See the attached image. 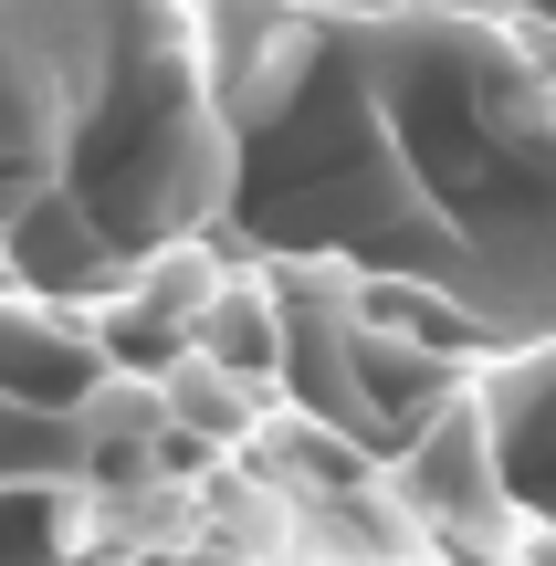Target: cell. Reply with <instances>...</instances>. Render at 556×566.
Here are the masks:
<instances>
[{"label":"cell","instance_id":"10","mask_svg":"<svg viewBox=\"0 0 556 566\" xmlns=\"http://www.w3.org/2000/svg\"><path fill=\"white\" fill-rule=\"evenodd\" d=\"M536 21H556V0H536Z\"/></svg>","mask_w":556,"mask_h":566},{"label":"cell","instance_id":"1","mask_svg":"<svg viewBox=\"0 0 556 566\" xmlns=\"http://www.w3.org/2000/svg\"><path fill=\"white\" fill-rule=\"evenodd\" d=\"M231 137L221 252H326L452 304L483 357L556 336V42L473 0H200Z\"/></svg>","mask_w":556,"mask_h":566},{"label":"cell","instance_id":"9","mask_svg":"<svg viewBox=\"0 0 556 566\" xmlns=\"http://www.w3.org/2000/svg\"><path fill=\"white\" fill-rule=\"evenodd\" d=\"M525 21H536V11H525ZM536 32H546V42H556V21H536Z\"/></svg>","mask_w":556,"mask_h":566},{"label":"cell","instance_id":"6","mask_svg":"<svg viewBox=\"0 0 556 566\" xmlns=\"http://www.w3.org/2000/svg\"><path fill=\"white\" fill-rule=\"evenodd\" d=\"M158 399H168V430H179L200 462L252 451V430L273 420V388H263V378H231V367H210V357H179V367L158 378Z\"/></svg>","mask_w":556,"mask_h":566},{"label":"cell","instance_id":"2","mask_svg":"<svg viewBox=\"0 0 556 566\" xmlns=\"http://www.w3.org/2000/svg\"><path fill=\"white\" fill-rule=\"evenodd\" d=\"M231 137L200 0H0V294L105 304L221 242Z\"/></svg>","mask_w":556,"mask_h":566},{"label":"cell","instance_id":"7","mask_svg":"<svg viewBox=\"0 0 556 566\" xmlns=\"http://www.w3.org/2000/svg\"><path fill=\"white\" fill-rule=\"evenodd\" d=\"M95 483V441L63 399H21L0 388V493H74Z\"/></svg>","mask_w":556,"mask_h":566},{"label":"cell","instance_id":"5","mask_svg":"<svg viewBox=\"0 0 556 566\" xmlns=\"http://www.w3.org/2000/svg\"><path fill=\"white\" fill-rule=\"evenodd\" d=\"M189 357H210V367H231V378H284V304H273V283L263 263H231L221 273V294L189 315Z\"/></svg>","mask_w":556,"mask_h":566},{"label":"cell","instance_id":"4","mask_svg":"<svg viewBox=\"0 0 556 566\" xmlns=\"http://www.w3.org/2000/svg\"><path fill=\"white\" fill-rule=\"evenodd\" d=\"M473 399H483L494 472H504V493H515V514L536 535H556V336L515 346V357H483Z\"/></svg>","mask_w":556,"mask_h":566},{"label":"cell","instance_id":"8","mask_svg":"<svg viewBox=\"0 0 556 566\" xmlns=\"http://www.w3.org/2000/svg\"><path fill=\"white\" fill-rule=\"evenodd\" d=\"M473 11H536V0H473Z\"/></svg>","mask_w":556,"mask_h":566},{"label":"cell","instance_id":"3","mask_svg":"<svg viewBox=\"0 0 556 566\" xmlns=\"http://www.w3.org/2000/svg\"><path fill=\"white\" fill-rule=\"evenodd\" d=\"M263 283H273V304H284V378H273V399L326 420V430H347L378 462H399L410 430L431 420L452 388H473L462 357L378 336V325L357 315V273L326 263V252H273Z\"/></svg>","mask_w":556,"mask_h":566}]
</instances>
